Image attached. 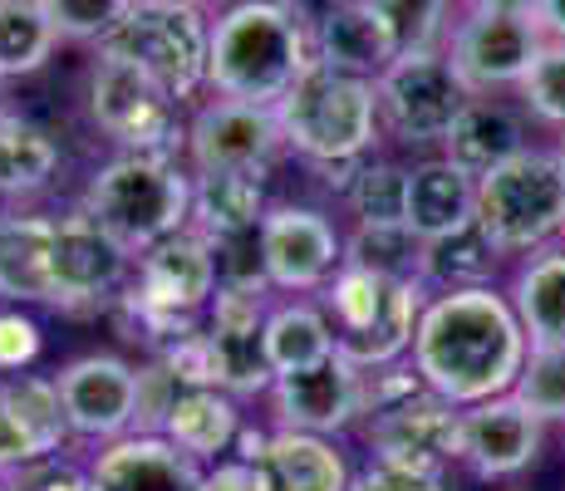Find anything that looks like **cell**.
Instances as JSON below:
<instances>
[{"instance_id":"cell-46","label":"cell","mask_w":565,"mask_h":491,"mask_svg":"<svg viewBox=\"0 0 565 491\" xmlns=\"http://www.w3.org/2000/svg\"><path fill=\"white\" fill-rule=\"evenodd\" d=\"M172 6H198V10H202V6H206V0H172Z\"/></svg>"},{"instance_id":"cell-42","label":"cell","mask_w":565,"mask_h":491,"mask_svg":"<svg viewBox=\"0 0 565 491\" xmlns=\"http://www.w3.org/2000/svg\"><path fill=\"white\" fill-rule=\"evenodd\" d=\"M350 491H448V487H443V477H423V472H404V467L369 462L364 472H354Z\"/></svg>"},{"instance_id":"cell-41","label":"cell","mask_w":565,"mask_h":491,"mask_svg":"<svg viewBox=\"0 0 565 491\" xmlns=\"http://www.w3.org/2000/svg\"><path fill=\"white\" fill-rule=\"evenodd\" d=\"M10 482H15V491H94L89 467L70 462V457H50V462L30 467V472H15Z\"/></svg>"},{"instance_id":"cell-5","label":"cell","mask_w":565,"mask_h":491,"mask_svg":"<svg viewBox=\"0 0 565 491\" xmlns=\"http://www.w3.org/2000/svg\"><path fill=\"white\" fill-rule=\"evenodd\" d=\"M477 226L502 260L556 246L565 226V162L561 148H521L502 168L477 178Z\"/></svg>"},{"instance_id":"cell-39","label":"cell","mask_w":565,"mask_h":491,"mask_svg":"<svg viewBox=\"0 0 565 491\" xmlns=\"http://www.w3.org/2000/svg\"><path fill=\"white\" fill-rule=\"evenodd\" d=\"M60 40H74V45H94L99 50L108 40V30L128 15L134 0H40Z\"/></svg>"},{"instance_id":"cell-17","label":"cell","mask_w":565,"mask_h":491,"mask_svg":"<svg viewBox=\"0 0 565 491\" xmlns=\"http://www.w3.org/2000/svg\"><path fill=\"white\" fill-rule=\"evenodd\" d=\"M270 295L276 290H256V286H216L212 305L202 314V330L216 349L222 364V388L236 403L270 393L276 369L266 359V314H270Z\"/></svg>"},{"instance_id":"cell-36","label":"cell","mask_w":565,"mask_h":491,"mask_svg":"<svg viewBox=\"0 0 565 491\" xmlns=\"http://www.w3.org/2000/svg\"><path fill=\"white\" fill-rule=\"evenodd\" d=\"M379 20L388 25L398 54H433L448 50V6H433V0H374Z\"/></svg>"},{"instance_id":"cell-19","label":"cell","mask_w":565,"mask_h":491,"mask_svg":"<svg viewBox=\"0 0 565 491\" xmlns=\"http://www.w3.org/2000/svg\"><path fill=\"white\" fill-rule=\"evenodd\" d=\"M541 442L546 423L516 393L462 408V467L477 482H512L541 457Z\"/></svg>"},{"instance_id":"cell-11","label":"cell","mask_w":565,"mask_h":491,"mask_svg":"<svg viewBox=\"0 0 565 491\" xmlns=\"http://www.w3.org/2000/svg\"><path fill=\"white\" fill-rule=\"evenodd\" d=\"M360 433L369 447V462L404 467V472H423V477H448V467L462 462V408L438 398L433 388L364 418Z\"/></svg>"},{"instance_id":"cell-23","label":"cell","mask_w":565,"mask_h":491,"mask_svg":"<svg viewBox=\"0 0 565 491\" xmlns=\"http://www.w3.org/2000/svg\"><path fill=\"white\" fill-rule=\"evenodd\" d=\"M256 472L266 491H350L354 467L334 438L315 433H286L270 428L266 452L256 457Z\"/></svg>"},{"instance_id":"cell-47","label":"cell","mask_w":565,"mask_h":491,"mask_svg":"<svg viewBox=\"0 0 565 491\" xmlns=\"http://www.w3.org/2000/svg\"><path fill=\"white\" fill-rule=\"evenodd\" d=\"M0 491H15V482H10V477H0Z\"/></svg>"},{"instance_id":"cell-26","label":"cell","mask_w":565,"mask_h":491,"mask_svg":"<svg viewBox=\"0 0 565 491\" xmlns=\"http://www.w3.org/2000/svg\"><path fill=\"white\" fill-rule=\"evenodd\" d=\"M242 403L222 388H178V398L168 403L158 433L168 442H178L188 457H198L202 467L222 462L236 447V433H242Z\"/></svg>"},{"instance_id":"cell-48","label":"cell","mask_w":565,"mask_h":491,"mask_svg":"<svg viewBox=\"0 0 565 491\" xmlns=\"http://www.w3.org/2000/svg\"><path fill=\"white\" fill-rule=\"evenodd\" d=\"M433 6H458V0H433Z\"/></svg>"},{"instance_id":"cell-21","label":"cell","mask_w":565,"mask_h":491,"mask_svg":"<svg viewBox=\"0 0 565 491\" xmlns=\"http://www.w3.org/2000/svg\"><path fill=\"white\" fill-rule=\"evenodd\" d=\"M54 236H60V216L0 206V300L6 305H50V310L60 305Z\"/></svg>"},{"instance_id":"cell-20","label":"cell","mask_w":565,"mask_h":491,"mask_svg":"<svg viewBox=\"0 0 565 491\" xmlns=\"http://www.w3.org/2000/svg\"><path fill=\"white\" fill-rule=\"evenodd\" d=\"M206 467L162 433H128L99 447L89 462L94 491H202Z\"/></svg>"},{"instance_id":"cell-22","label":"cell","mask_w":565,"mask_h":491,"mask_svg":"<svg viewBox=\"0 0 565 491\" xmlns=\"http://www.w3.org/2000/svg\"><path fill=\"white\" fill-rule=\"evenodd\" d=\"M477 222V178H467L458 162L423 158L408 168V206H404V226L418 242H438L452 236L462 226Z\"/></svg>"},{"instance_id":"cell-37","label":"cell","mask_w":565,"mask_h":491,"mask_svg":"<svg viewBox=\"0 0 565 491\" xmlns=\"http://www.w3.org/2000/svg\"><path fill=\"white\" fill-rule=\"evenodd\" d=\"M512 393L541 423H565V344H531Z\"/></svg>"},{"instance_id":"cell-16","label":"cell","mask_w":565,"mask_h":491,"mask_svg":"<svg viewBox=\"0 0 565 491\" xmlns=\"http://www.w3.org/2000/svg\"><path fill=\"white\" fill-rule=\"evenodd\" d=\"M270 413L276 428L286 433H315V438H340V433L364 423V369L334 349L330 359L296 374H280L270 384Z\"/></svg>"},{"instance_id":"cell-35","label":"cell","mask_w":565,"mask_h":491,"mask_svg":"<svg viewBox=\"0 0 565 491\" xmlns=\"http://www.w3.org/2000/svg\"><path fill=\"white\" fill-rule=\"evenodd\" d=\"M350 206L354 222H374V226H388V222H404V206H408V168L388 158H369L360 162V172L350 178V188L340 196Z\"/></svg>"},{"instance_id":"cell-18","label":"cell","mask_w":565,"mask_h":491,"mask_svg":"<svg viewBox=\"0 0 565 491\" xmlns=\"http://www.w3.org/2000/svg\"><path fill=\"white\" fill-rule=\"evenodd\" d=\"M286 148L276 108L212 98L188 118V168L192 172H266Z\"/></svg>"},{"instance_id":"cell-25","label":"cell","mask_w":565,"mask_h":491,"mask_svg":"<svg viewBox=\"0 0 565 491\" xmlns=\"http://www.w3.org/2000/svg\"><path fill=\"white\" fill-rule=\"evenodd\" d=\"M521 148H531L526 124H521L516 108H507L502 98H492V94L467 98L452 134L443 138V158L458 162L467 178H487V172L502 168L507 158H516Z\"/></svg>"},{"instance_id":"cell-27","label":"cell","mask_w":565,"mask_h":491,"mask_svg":"<svg viewBox=\"0 0 565 491\" xmlns=\"http://www.w3.org/2000/svg\"><path fill=\"white\" fill-rule=\"evenodd\" d=\"M266 178L260 172H192V232L206 242L252 236L266 222Z\"/></svg>"},{"instance_id":"cell-30","label":"cell","mask_w":565,"mask_h":491,"mask_svg":"<svg viewBox=\"0 0 565 491\" xmlns=\"http://www.w3.org/2000/svg\"><path fill=\"white\" fill-rule=\"evenodd\" d=\"M334 354V324L330 310L310 295H286V300H270L266 314V359L280 374H296V369H310L320 359Z\"/></svg>"},{"instance_id":"cell-44","label":"cell","mask_w":565,"mask_h":491,"mask_svg":"<svg viewBox=\"0 0 565 491\" xmlns=\"http://www.w3.org/2000/svg\"><path fill=\"white\" fill-rule=\"evenodd\" d=\"M536 25L546 40H565V0H536Z\"/></svg>"},{"instance_id":"cell-15","label":"cell","mask_w":565,"mask_h":491,"mask_svg":"<svg viewBox=\"0 0 565 491\" xmlns=\"http://www.w3.org/2000/svg\"><path fill=\"white\" fill-rule=\"evenodd\" d=\"M128 276H134V250L118 246L99 222L74 206L60 216V236H54V295L64 314H99L104 305H118Z\"/></svg>"},{"instance_id":"cell-10","label":"cell","mask_w":565,"mask_h":491,"mask_svg":"<svg viewBox=\"0 0 565 491\" xmlns=\"http://www.w3.org/2000/svg\"><path fill=\"white\" fill-rule=\"evenodd\" d=\"M216 286H222L216 246L188 226V232L168 236V242L138 250L134 276H128L124 295H118V310L168 314V320H202Z\"/></svg>"},{"instance_id":"cell-8","label":"cell","mask_w":565,"mask_h":491,"mask_svg":"<svg viewBox=\"0 0 565 491\" xmlns=\"http://www.w3.org/2000/svg\"><path fill=\"white\" fill-rule=\"evenodd\" d=\"M118 54L134 70H143L162 84L178 104H192L206 89V50H212V25L198 6H172V0H134L128 15L108 30L99 45Z\"/></svg>"},{"instance_id":"cell-13","label":"cell","mask_w":565,"mask_h":491,"mask_svg":"<svg viewBox=\"0 0 565 491\" xmlns=\"http://www.w3.org/2000/svg\"><path fill=\"white\" fill-rule=\"evenodd\" d=\"M54 384H60L64 418H70L74 438L114 442L138 433V418H143V374L124 354H108V349L79 354L54 374Z\"/></svg>"},{"instance_id":"cell-34","label":"cell","mask_w":565,"mask_h":491,"mask_svg":"<svg viewBox=\"0 0 565 491\" xmlns=\"http://www.w3.org/2000/svg\"><path fill=\"white\" fill-rule=\"evenodd\" d=\"M54 35L40 0H0V79H25L50 64Z\"/></svg>"},{"instance_id":"cell-6","label":"cell","mask_w":565,"mask_h":491,"mask_svg":"<svg viewBox=\"0 0 565 491\" xmlns=\"http://www.w3.org/2000/svg\"><path fill=\"white\" fill-rule=\"evenodd\" d=\"M320 305L330 310L334 349L354 369H384L408 359L428 290L408 280H384L360 266H340V276L320 290Z\"/></svg>"},{"instance_id":"cell-4","label":"cell","mask_w":565,"mask_h":491,"mask_svg":"<svg viewBox=\"0 0 565 491\" xmlns=\"http://www.w3.org/2000/svg\"><path fill=\"white\" fill-rule=\"evenodd\" d=\"M276 124L290 152L310 162H350L369 158L384 134L379 124L374 79H354L315 60L296 79V89L276 104Z\"/></svg>"},{"instance_id":"cell-12","label":"cell","mask_w":565,"mask_h":491,"mask_svg":"<svg viewBox=\"0 0 565 491\" xmlns=\"http://www.w3.org/2000/svg\"><path fill=\"white\" fill-rule=\"evenodd\" d=\"M256 242L266 286L276 295H320L344 266V232L320 206L270 202Z\"/></svg>"},{"instance_id":"cell-1","label":"cell","mask_w":565,"mask_h":491,"mask_svg":"<svg viewBox=\"0 0 565 491\" xmlns=\"http://www.w3.org/2000/svg\"><path fill=\"white\" fill-rule=\"evenodd\" d=\"M526 354L531 340L521 314L512 295L497 286L428 295L408 349L423 384L458 408L512 393Z\"/></svg>"},{"instance_id":"cell-32","label":"cell","mask_w":565,"mask_h":491,"mask_svg":"<svg viewBox=\"0 0 565 491\" xmlns=\"http://www.w3.org/2000/svg\"><path fill=\"white\" fill-rule=\"evenodd\" d=\"M0 408L20 423L35 452L45 457H64L70 447V418H64V398H60V384L45 374H6L0 378Z\"/></svg>"},{"instance_id":"cell-29","label":"cell","mask_w":565,"mask_h":491,"mask_svg":"<svg viewBox=\"0 0 565 491\" xmlns=\"http://www.w3.org/2000/svg\"><path fill=\"white\" fill-rule=\"evenodd\" d=\"M507 295L531 344H565V242L531 250L516 266Z\"/></svg>"},{"instance_id":"cell-43","label":"cell","mask_w":565,"mask_h":491,"mask_svg":"<svg viewBox=\"0 0 565 491\" xmlns=\"http://www.w3.org/2000/svg\"><path fill=\"white\" fill-rule=\"evenodd\" d=\"M202 491H266V482H260V472L252 462H242V457H222V462L206 467Z\"/></svg>"},{"instance_id":"cell-9","label":"cell","mask_w":565,"mask_h":491,"mask_svg":"<svg viewBox=\"0 0 565 491\" xmlns=\"http://www.w3.org/2000/svg\"><path fill=\"white\" fill-rule=\"evenodd\" d=\"M374 94H379V124L388 128V138H398L408 148H443V138L452 134L458 114L472 98L443 50L398 54L374 79Z\"/></svg>"},{"instance_id":"cell-33","label":"cell","mask_w":565,"mask_h":491,"mask_svg":"<svg viewBox=\"0 0 565 491\" xmlns=\"http://www.w3.org/2000/svg\"><path fill=\"white\" fill-rule=\"evenodd\" d=\"M344 266L374 270L384 280H408V286H423V242L408 232L404 222H354L344 232Z\"/></svg>"},{"instance_id":"cell-24","label":"cell","mask_w":565,"mask_h":491,"mask_svg":"<svg viewBox=\"0 0 565 491\" xmlns=\"http://www.w3.org/2000/svg\"><path fill=\"white\" fill-rule=\"evenodd\" d=\"M310 40H315V60L340 74H354V79H379L398 60L394 35L379 20L374 0H344L334 15H324L310 30Z\"/></svg>"},{"instance_id":"cell-3","label":"cell","mask_w":565,"mask_h":491,"mask_svg":"<svg viewBox=\"0 0 565 491\" xmlns=\"http://www.w3.org/2000/svg\"><path fill=\"white\" fill-rule=\"evenodd\" d=\"M79 212L138 256L192 226V168L178 158L114 152L84 182Z\"/></svg>"},{"instance_id":"cell-7","label":"cell","mask_w":565,"mask_h":491,"mask_svg":"<svg viewBox=\"0 0 565 491\" xmlns=\"http://www.w3.org/2000/svg\"><path fill=\"white\" fill-rule=\"evenodd\" d=\"M89 124L118 152H148V158H178L188 162V118L182 104L143 70H134L118 54H94L89 70Z\"/></svg>"},{"instance_id":"cell-50","label":"cell","mask_w":565,"mask_h":491,"mask_svg":"<svg viewBox=\"0 0 565 491\" xmlns=\"http://www.w3.org/2000/svg\"><path fill=\"white\" fill-rule=\"evenodd\" d=\"M561 242H565V226H561Z\"/></svg>"},{"instance_id":"cell-49","label":"cell","mask_w":565,"mask_h":491,"mask_svg":"<svg viewBox=\"0 0 565 491\" xmlns=\"http://www.w3.org/2000/svg\"><path fill=\"white\" fill-rule=\"evenodd\" d=\"M561 162H565V138H561Z\"/></svg>"},{"instance_id":"cell-45","label":"cell","mask_w":565,"mask_h":491,"mask_svg":"<svg viewBox=\"0 0 565 491\" xmlns=\"http://www.w3.org/2000/svg\"><path fill=\"white\" fill-rule=\"evenodd\" d=\"M467 10H492V15H531L536 20V0H462Z\"/></svg>"},{"instance_id":"cell-28","label":"cell","mask_w":565,"mask_h":491,"mask_svg":"<svg viewBox=\"0 0 565 491\" xmlns=\"http://www.w3.org/2000/svg\"><path fill=\"white\" fill-rule=\"evenodd\" d=\"M60 178V143L35 118L0 108V206H25Z\"/></svg>"},{"instance_id":"cell-14","label":"cell","mask_w":565,"mask_h":491,"mask_svg":"<svg viewBox=\"0 0 565 491\" xmlns=\"http://www.w3.org/2000/svg\"><path fill=\"white\" fill-rule=\"evenodd\" d=\"M541 25L531 15H492V10H462L448 30V64L458 70L467 94L482 98L497 89H516L541 50Z\"/></svg>"},{"instance_id":"cell-31","label":"cell","mask_w":565,"mask_h":491,"mask_svg":"<svg viewBox=\"0 0 565 491\" xmlns=\"http://www.w3.org/2000/svg\"><path fill=\"white\" fill-rule=\"evenodd\" d=\"M497 270H502V250L487 242L477 222L438 242H423V290L428 295L497 286Z\"/></svg>"},{"instance_id":"cell-40","label":"cell","mask_w":565,"mask_h":491,"mask_svg":"<svg viewBox=\"0 0 565 491\" xmlns=\"http://www.w3.org/2000/svg\"><path fill=\"white\" fill-rule=\"evenodd\" d=\"M45 354V330L35 314H25V305L0 310V378L6 374H30V364Z\"/></svg>"},{"instance_id":"cell-2","label":"cell","mask_w":565,"mask_h":491,"mask_svg":"<svg viewBox=\"0 0 565 491\" xmlns=\"http://www.w3.org/2000/svg\"><path fill=\"white\" fill-rule=\"evenodd\" d=\"M315 64L310 25H300L280 0H236L212 20L206 89L236 104L276 108Z\"/></svg>"},{"instance_id":"cell-38","label":"cell","mask_w":565,"mask_h":491,"mask_svg":"<svg viewBox=\"0 0 565 491\" xmlns=\"http://www.w3.org/2000/svg\"><path fill=\"white\" fill-rule=\"evenodd\" d=\"M521 104L531 108V118H541L546 128L565 134V40H541L536 60H531L526 79L516 84Z\"/></svg>"}]
</instances>
